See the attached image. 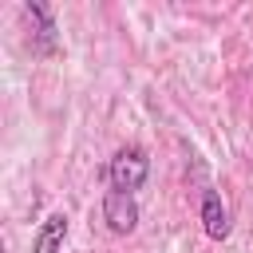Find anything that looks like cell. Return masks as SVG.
<instances>
[{"instance_id":"6da1fadb","label":"cell","mask_w":253,"mask_h":253,"mask_svg":"<svg viewBox=\"0 0 253 253\" xmlns=\"http://www.w3.org/2000/svg\"><path fill=\"white\" fill-rule=\"evenodd\" d=\"M150 174V158L142 146H123L111 166H107V178H111V190H123V194H134Z\"/></svg>"},{"instance_id":"7a4b0ae2","label":"cell","mask_w":253,"mask_h":253,"mask_svg":"<svg viewBox=\"0 0 253 253\" xmlns=\"http://www.w3.org/2000/svg\"><path fill=\"white\" fill-rule=\"evenodd\" d=\"M103 221H107L111 233H130L138 225V202H134V194L107 190L103 194Z\"/></svg>"},{"instance_id":"3957f363","label":"cell","mask_w":253,"mask_h":253,"mask_svg":"<svg viewBox=\"0 0 253 253\" xmlns=\"http://www.w3.org/2000/svg\"><path fill=\"white\" fill-rule=\"evenodd\" d=\"M24 16L36 24L32 51L36 55H55V20H51V8L47 4H24Z\"/></svg>"},{"instance_id":"277c9868","label":"cell","mask_w":253,"mask_h":253,"mask_svg":"<svg viewBox=\"0 0 253 253\" xmlns=\"http://www.w3.org/2000/svg\"><path fill=\"white\" fill-rule=\"evenodd\" d=\"M202 229H206V237H213V241L229 237V213H225L217 190H206V194H202Z\"/></svg>"},{"instance_id":"5b68a950","label":"cell","mask_w":253,"mask_h":253,"mask_svg":"<svg viewBox=\"0 0 253 253\" xmlns=\"http://www.w3.org/2000/svg\"><path fill=\"white\" fill-rule=\"evenodd\" d=\"M63 241H67V217H63V213H51V217L40 225V233H36V241H32V253H59Z\"/></svg>"}]
</instances>
